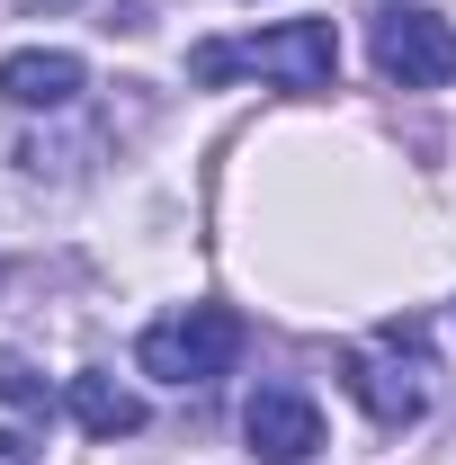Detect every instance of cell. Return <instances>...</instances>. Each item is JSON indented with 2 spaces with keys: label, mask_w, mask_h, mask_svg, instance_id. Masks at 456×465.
I'll return each mask as SVG.
<instances>
[{
  "label": "cell",
  "mask_w": 456,
  "mask_h": 465,
  "mask_svg": "<svg viewBox=\"0 0 456 465\" xmlns=\"http://www.w3.org/2000/svg\"><path fill=\"white\" fill-rule=\"evenodd\" d=\"M0 403L9 411H55V394H45V376L18 358V349H0Z\"/></svg>",
  "instance_id": "8"
},
{
  "label": "cell",
  "mask_w": 456,
  "mask_h": 465,
  "mask_svg": "<svg viewBox=\"0 0 456 465\" xmlns=\"http://www.w3.org/2000/svg\"><path fill=\"white\" fill-rule=\"evenodd\" d=\"M55 9H72V0H18V18H55Z\"/></svg>",
  "instance_id": "9"
},
{
  "label": "cell",
  "mask_w": 456,
  "mask_h": 465,
  "mask_svg": "<svg viewBox=\"0 0 456 465\" xmlns=\"http://www.w3.org/2000/svg\"><path fill=\"white\" fill-rule=\"evenodd\" d=\"M90 90V63L72 54V45H18V54H0V99L9 108H72Z\"/></svg>",
  "instance_id": "6"
},
{
  "label": "cell",
  "mask_w": 456,
  "mask_h": 465,
  "mask_svg": "<svg viewBox=\"0 0 456 465\" xmlns=\"http://www.w3.org/2000/svg\"><path fill=\"white\" fill-rule=\"evenodd\" d=\"M233 72H260L278 90H332L341 81V36H332V18H286V27H260V36H206L188 54L197 90H215Z\"/></svg>",
  "instance_id": "1"
},
{
  "label": "cell",
  "mask_w": 456,
  "mask_h": 465,
  "mask_svg": "<svg viewBox=\"0 0 456 465\" xmlns=\"http://www.w3.org/2000/svg\"><path fill=\"white\" fill-rule=\"evenodd\" d=\"M18 457H27V448H18V439H0V465H18Z\"/></svg>",
  "instance_id": "10"
},
{
  "label": "cell",
  "mask_w": 456,
  "mask_h": 465,
  "mask_svg": "<svg viewBox=\"0 0 456 465\" xmlns=\"http://www.w3.org/2000/svg\"><path fill=\"white\" fill-rule=\"evenodd\" d=\"M242 439H251L260 465H304L322 448V411H313L304 385H260V394L242 403Z\"/></svg>",
  "instance_id": "5"
},
{
  "label": "cell",
  "mask_w": 456,
  "mask_h": 465,
  "mask_svg": "<svg viewBox=\"0 0 456 465\" xmlns=\"http://www.w3.org/2000/svg\"><path fill=\"white\" fill-rule=\"evenodd\" d=\"M376 72L402 90H448L456 81V27L439 9H385L376 18Z\"/></svg>",
  "instance_id": "4"
},
{
  "label": "cell",
  "mask_w": 456,
  "mask_h": 465,
  "mask_svg": "<svg viewBox=\"0 0 456 465\" xmlns=\"http://www.w3.org/2000/svg\"><path fill=\"white\" fill-rule=\"evenodd\" d=\"M233 358H242V322H233L224 304L162 313V322H144V341H134V367H144L153 385H215Z\"/></svg>",
  "instance_id": "2"
},
{
  "label": "cell",
  "mask_w": 456,
  "mask_h": 465,
  "mask_svg": "<svg viewBox=\"0 0 456 465\" xmlns=\"http://www.w3.org/2000/svg\"><path fill=\"white\" fill-rule=\"evenodd\" d=\"M63 403H72V420H81L90 439H134V430H144V403H134L116 376H99V367H90V376H72V385H63Z\"/></svg>",
  "instance_id": "7"
},
{
  "label": "cell",
  "mask_w": 456,
  "mask_h": 465,
  "mask_svg": "<svg viewBox=\"0 0 456 465\" xmlns=\"http://www.w3.org/2000/svg\"><path fill=\"white\" fill-rule=\"evenodd\" d=\"M341 385L358 394V411H367L376 430H411V420L430 411V367H421V349H411L402 322L376 349H349V358H341Z\"/></svg>",
  "instance_id": "3"
}]
</instances>
